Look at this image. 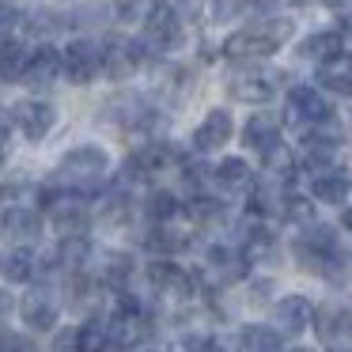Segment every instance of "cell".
I'll use <instances>...</instances> for the list:
<instances>
[{"mask_svg": "<svg viewBox=\"0 0 352 352\" xmlns=\"http://www.w3.org/2000/svg\"><path fill=\"white\" fill-rule=\"evenodd\" d=\"M292 250H296L299 265L318 273V276H333L344 269V250H341V243H337V231L326 228V223H307L296 235Z\"/></svg>", "mask_w": 352, "mask_h": 352, "instance_id": "cell-1", "label": "cell"}, {"mask_svg": "<svg viewBox=\"0 0 352 352\" xmlns=\"http://www.w3.org/2000/svg\"><path fill=\"white\" fill-rule=\"evenodd\" d=\"M292 19H254L250 27L235 31L228 42H223V54L228 57H273L284 42L292 38Z\"/></svg>", "mask_w": 352, "mask_h": 352, "instance_id": "cell-2", "label": "cell"}, {"mask_svg": "<svg viewBox=\"0 0 352 352\" xmlns=\"http://www.w3.org/2000/svg\"><path fill=\"white\" fill-rule=\"evenodd\" d=\"M42 205H46L50 220H54L57 231H65V239H76L80 231L87 228V197L80 190H65V186H57V190H42Z\"/></svg>", "mask_w": 352, "mask_h": 352, "instance_id": "cell-3", "label": "cell"}, {"mask_svg": "<svg viewBox=\"0 0 352 352\" xmlns=\"http://www.w3.org/2000/svg\"><path fill=\"white\" fill-rule=\"evenodd\" d=\"M144 50H155V54H167V50H178L182 42V19H178V8L170 4H152L144 12V34H140Z\"/></svg>", "mask_w": 352, "mask_h": 352, "instance_id": "cell-4", "label": "cell"}, {"mask_svg": "<svg viewBox=\"0 0 352 352\" xmlns=\"http://www.w3.org/2000/svg\"><path fill=\"white\" fill-rule=\"evenodd\" d=\"M61 72L69 76V84H91L102 72V50L91 38H72L61 50Z\"/></svg>", "mask_w": 352, "mask_h": 352, "instance_id": "cell-5", "label": "cell"}, {"mask_svg": "<svg viewBox=\"0 0 352 352\" xmlns=\"http://www.w3.org/2000/svg\"><path fill=\"white\" fill-rule=\"evenodd\" d=\"M276 72L269 69H258V65H246V69H235L228 80V91L231 99L239 102H250V107H261V102H269L276 95Z\"/></svg>", "mask_w": 352, "mask_h": 352, "instance_id": "cell-6", "label": "cell"}, {"mask_svg": "<svg viewBox=\"0 0 352 352\" xmlns=\"http://www.w3.org/2000/svg\"><path fill=\"white\" fill-rule=\"evenodd\" d=\"M102 72L110 80H125L148 61V50L140 38H107L102 42Z\"/></svg>", "mask_w": 352, "mask_h": 352, "instance_id": "cell-7", "label": "cell"}, {"mask_svg": "<svg viewBox=\"0 0 352 352\" xmlns=\"http://www.w3.org/2000/svg\"><path fill=\"white\" fill-rule=\"evenodd\" d=\"M110 170V155L102 152L99 144H76L65 152L61 160V175L72 178V182H95Z\"/></svg>", "mask_w": 352, "mask_h": 352, "instance_id": "cell-8", "label": "cell"}, {"mask_svg": "<svg viewBox=\"0 0 352 352\" xmlns=\"http://www.w3.org/2000/svg\"><path fill=\"white\" fill-rule=\"evenodd\" d=\"M12 122L19 125V133H23L27 140H42L50 137V129L57 125V107L46 99H23L12 107Z\"/></svg>", "mask_w": 352, "mask_h": 352, "instance_id": "cell-9", "label": "cell"}, {"mask_svg": "<svg viewBox=\"0 0 352 352\" xmlns=\"http://www.w3.org/2000/svg\"><path fill=\"white\" fill-rule=\"evenodd\" d=\"M148 284L167 299H190L193 296V276L178 261H148Z\"/></svg>", "mask_w": 352, "mask_h": 352, "instance_id": "cell-10", "label": "cell"}, {"mask_svg": "<svg viewBox=\"0 0 352 352\" xmlns=\"http://www.w3.org/2000/svg\"><path fill=\"white\" fill-rule=\"evenodd\" d=\"M148 337V322H144V311H114L107 326V341L114 352H133L140 341Z\"/></svg>", "mask_w": 352, "mask_h": 352, "instance_id": "cell-11", "label": "cell"}, {"mask_svg": "<svg viewBox=\"0 0 352 352\" xmlns=\"http://www.w3.org/2000/svg\"><path fill=\"white\" fill-rule=\"evenodd\" d=\"M329 118V107H326V99H322L314 87H292L288 91V122L292 125H322Z\"/></svg>", "mask_w": 352, "mask_h": 352, "instance_id": "cell-12", "label": "cell"}, {"mask_svg": "<svg viewBox=\"0 0 352 352\" xmlns=\"http://www.w3.org/2000/svg\"><path fill=\"white\" fill-rule=\"evenodd\" d=\"M273 318H276V333L296 337V333H303V329L314 322V307H311L307 296H284L280 303H276Z\"/></svg>", "mask_w": 352, "mask_h": 352, "instance_id": "cell-13", "label": "cell"}, {"mask_svg": "<svg viewBox=\"0 0 352 352\" xmlns=\"http://www.w3.org/2000/svg\"><path fill=\"white\" fill-rule=\"evenodd\" d=\"M57 72H61V54L54 46H38L27 61V72H23V84L34 87V91H46V87L57 84Z\"/></svg>", "mask_w": 352, "mask_h": 352, "instance_id": "cell-14", "label": "cell"}, {"mask_svg": "<svg viewBox=\"0 0 352 352\" xmlns=\"http://www.w3.org/2000/svg\"><path fill=\"white\" fill-rule=\"evenodd\" d=\"M19 314H23V322L31 329H54L57 326V299L50 288H34L23 296V303H19Z\"/></svg>", "mask_w": 352, "mask_h": 352, "instance_id": "cell-15", "label": "cell"}, {"mask_svg": "<svg viewBox=\"0 0 352 352\" xmlns=\"http://www.w3.org/2000/svg\"><path fill=\"white\" fill-rule=\"evenodd\" d=\"M231 133H235V122H231L228 110H208V118L197 125V133H193V148H197V152L223 148L231 140Z\"/></svg>", "mask_w": 352, "mask_h": 352, "instance_id": "cell-16", "label": "cell"}, {"mask_svg": "<svg viewBox=\"0 0 352 352\" xmlns=\"http://www.w3.org/2000/svg\"><path fill=\"white\" fill-rule=\"evenodd\" d=\"M193 243V231L190 228H178L175 220L170 223H152V231L144 235V246L152 254H178Z\"/></svg>", "mask_w": 352, "mask_h": 352, "instance_id": "cell-17", "label": "cell"}, {"mask_svg": "<svg viewBox=\"0 0 352 352\" xmlns=\"http://www.w3.org/2000/svg\"><path fill=\"white\" fill-rule=\"evenodd\" d=\"M0 228H4L8 239L31 243V239H38V231H42V216L34 212V208H27V205H12L8 212L0 216Z\"/></svg>", "mask_w": 352, "mask_h": 352, "instance_id": "cell-18", "label": "cell"}, {"mask_svg": "<svg viewBox=\"0 0 352 352\" xmlns=\"http://www.w3.org/2000/svg\"><path fill=\"white\" fill-rule=\"evenodd\" d=\"M243 144L258 148V152H269L273 144H280V122L273 114H265V110H258L243 129Z\"/></svg>", "mask_w": 352, "mask_h": 352, "instance_id": "cell-19", "label": "cell"}, {"mask_svg": "<svg viewBox=\"0 0 352 352\" xmlns=\"http://www.w3.org/2000/svg\"><path fill=\"white\" fill-rule=\"evenodd\" d=\"M318 84L333 95H352V54H337L318 65Z\"/></svg>", "mask_w": 352, "mask_h": 352, "instance_id": "cell-20", "label": "cell"}, {"mask_svg": "<svg viewBox=\"0 0 352 352\" xmlns=\"http://www.w3.org/2000/svg\"><path fill=\"white\" fill-rule=\"evenodd\" d=\"M27 61H31V50L16 38L0 42V84H19L27 72Z\"/></svg>", "mask_w": 352, "mask_h": 352, "instance_id": "cell-21", "label": "cell"}, {"mask_svg": "<svg viewBox=\"0 0 352 352\" xmlns=\"http://www.w3.org/2000/svg\"><path fill=\"white\" fill-rule=\"evenodd\" d=\"M311 193L314 201H326V205H341V201H349L352 193V178L344 175V170H326V175H314L311 182Z\"/></svg>", "mask_w": 352, "mask_h": 352, "instance_id": "cell-22", "label": "cell"}, {"mask_svg": "<svg viewBox=\"0 0 352 352\" xmlns=\"http://www.w3.org/2000/svg\"><path fill=\"white\" fill-rule=\"evenodd\" d=\"M296 54L307 57V61H318V65L329 61V57L344 54V50H341V31H318V34H311V38L299 42Z\"/></svg>", "mask_w": 352, "mask_h": 352, "instance_id": "cell-23", "label": "cell"}, {"mask_svg": "<svg viewBox=\"0 0 352 352\" xmlns=\"http://www.w3.org/2000/svg\"><path fill=\"white\" fill-rule=\"evenodd\" d=\"M87 258H91V246H87L84 235L65 239V243L57 246V265H61L65 273H84V269H87Z\"/></svg>", "mask_w": 352, "mask_h": 352, "instance_id": "cell-24", "label": "cell"}, {"mask_svg": "<svg viewBox=\"0 0 352 352\" xmlns=\"http://www.w3.org/2000/svg\"><path fill=\"white\" fill-rule=\"evenodd\" d=\"M333 160H337V144H333V140L307 137V152H303V167L307 170L326 175V170H333Z\"/></svg>", "mask_w": 352, "mask_h": 352, "instance_id": "cell-25", "label": "cell"}, {"mask_svg": "<svg viewBox=\"0 0 352 352\" xmlns=\"http://www.w3.org/2000/svg\"><path fill=\"white\" fill-rule=\"evenodd\" d=\"M144 212H148L152 223H170V220H178V212H182V201H178L170 190H155V193H148Z\"/></svg>", "mask_w": 352, "mask_h": 352, "instance_id": "cell-26", "label": "cell"}, {"mask_svg": "<svg viewBox=\"0 0 352 352\" xmlns=\"http://www.w3.org/2000/svg\"><path fill=\"white\" fill-rule=\"evenodd\" d=\"M261 167L269 170V178L288 182V178L296 175V152H292L288 144H273L269 152H261Z\"/></svg>", "mask_w": 352, "mask_h": 352, "instance_id": "cell-27", "label": "cell"}, {"mask_svg": "<svg viewBox=\"0 0 352 352\" xmlns=\"http://www.w3.org/2000/svg\"><path fill=\"white\" fill-rule=\"evenodd\" d=\"M216 182L223 186V190H254V175H250V167H246L243 160H223L220 167H216Z\"/></svg>", "mask_w": 352, "mask_h": 352, "instance_id": "cell-28", "label": "cell"}, {"mask_svg": "<svg viewBox=\"0 0 352 352\" xmlns=\"http://www.w3.org/2000/svg\"><path fill=\"white\" fill-rule=\"evenodd\" d=\"M0 276L4 280H12V284H27L34 276V258H31V250H12V254H4L0 258Z\"/></svg>", "mask_w": 352, "mask_h": 352, "instance_id": "cell-29", "label": "cell"}, {"mask_svg": "<svg viewBox=\"0 0 352 352\" xmlns=\"http://www.w3.org/2000/svg\"><path fill=\"white\" fill-rule=\"evenodd\" d=\"M239 344H243V352H284L280 333L269 329V326H246L243 337H239Z\"/></svg>", "mask_w": 352, "mask_h": 352, "instance_id": "cell-30", "label": "cell"}, {"mask_svg": "<svg viewBox=\"0 0 352 352\" xmlns=\"http://www.w3.org/2000/svg\"><path fill=\"white\" fill-rule=\"evenodd\" d=\"M76 352H110L107 322H102V318H87L84 326H76Z\"/></svg>", "mask_w": 352, "mask_h": 352, "instance_id": "cell-31", "label": "cell"}, {"mask_svg": "<svg viewBox=\"0 0 352 352\" xmlns=\"http://www.w3.org/2000/svg\"><path fill=\"white\" fill-rule=\"evenodd\" d=\"M273 246H276L273 231L250 228V235H246V243H243V261H261L265 254H273Z\"/></svg>", "mask_w": 352, "mask_h": 352, "instance_id": "cell-32", "label": "cell"}, {"mask_svg": "<svg viewBox=\"0 0 352 352\" xmlns=\"http://www.w3.org/2000/svg\"><path fill=\"white\" fill-rule=\"evenodd\" d=\"M129 273H133V258H129V254H110L107 269H102V280H107L114 292H122L125 280H129Z\"/></svg>", "mask_w": 352, "mask_h": 352, "instance_id": "cell-33", "label": "cell"}, {"mask_svg": "<svg viewBox=\"0 0 352 352\" xmlns=\"http://www.w3.org/2000/svg\"><path fill=\"white\" fill-rule=\"evenodd\" d=\"M284 220H292V223H314V205L307 197H299V193H284Z\"/></svg>", "mask_w": 352, "mask_h": 352, "instance_id": "cell-34", "label": "cell"}, {"mask_svg": "<svg viewBox=\"0 0 352 352\" xmlns=\"http://www.w3.org/2000/svg\"><path fill=\"white\" fill-rule=\"evenodd\" d=\"M129 216V197L125 193H107L99 201V220L102 223H114V220H125Z\"/></svg>", "mask_w": 352, "mask_h": 352, "instance_id": "cell-35", "label": "cell"}, {"mask_svg": "<svg viewBox=\"0 0 352 352\" xmlns=\"http://www.w3.org/2000/svg\"><path fill=\"white\" fill-rule=\"evenodd\" d=\"M0 352H38V349L23 333H0Z\"/></svg>", "mask_w": 352, "mask_h": 352, "instance_id": "cell-36", "label": "cell"}, {"mask_svg": "<svg viewBox=\"0 0 352 352\" xmlns=\"http://www.w3.org/2000/svg\"><path fill=\"white\" fill-rule=\"evenodd\" d=\"M19 16H23V12H19L16 4H0V42H4V34L19 23Z\"/></svg>", "mask_w": 352, "mask_h": 352, "instance_id": "cell-37", "label": "cell"}, {"mask_svg": "<svg viewBox=\"0 0 352 352\" xmlns=\"http://www.w3.org/2000/svg\"><path fill=\"white\" fill-rule=\"evenodd\" d=\"M54 352H76V326L57 329V337H54Z\"/></svg>", "mask_w": 352, "mask_h": 352, "instance_id": "cell-38", "label": "cell"}, {"mask_svg": "<svg viewBox=\"0 0 352 352\" xmlns=\"http://www.w3.org/2000/svg\"><path fill=\"white\" fill-rule=\"evenodd\" d=\"M8 129H12V114L4 107H0V144H4V137H8Z\"/></svg>", "mask_w": 352, "mask_h": 352, "instance_id": "cell-39", "label": "cell"}, {"mask_svg": "<svg viewBox=\"0 0 352 352\" xmlns=\"http://www.w3.org/2000/svg\"><path fill=\"white\" fill-rule=\"evenodd\" d=\"M235 12H243V4H216L212 16H235Z\"/></svg>", "mask_w": 352, "mask_h": 352, "instance_id": "cell-40", "label": "cell"}, {"mask_svg": "<svg viewBox=\"0 0 352 352\" xmlns=\"http://www.w3.org/2000/svg\"><path fill=\"white\" fill-rule=\"evenodd\" d=\"M12 311V299H8V292H0V314H8Z\"/></svg>", "mask_w": 352, "mask_h": 352, "instance_id": "cell-41", "label": "cell"}, {"mask_svg": "<svg viewBox=\"0 0 352 352\" xmlns=\"http://www.w3.org/2000/svg\"><path fill=\"white\" fill-rule=\"evenodd\" d=\"M341 223H344V231H352V205L341 212Z\"/></svg>", "mask_w": 352, "mask_h": 352, "instance_id": "cell-42", "label": "cell"}, {"mask_svg": "<svg viewBox=\"0 0 352 352\" xmlns=\"http://www.w3.org/2000/svg\"><path fill=\"white\" fill-rule=\"evenodd\" d=\"M292 352H314V349H292Z\"/></svg>", "mask_w": 352, "mask_h": 352, "instance_id": "cell-43", "label": "cell"}, {"mask_svg": "<svg viewBox=\"0 0 352 352\" xmlns=\"http://www.w3.org/2000/svg\"><path fill=\"white\" fill-rule=\"evenodd\" d=\"M349 31H352V19H349Z\"/></svg>", "mask_w": 352, "mask_h": 352, "instance_id": "cell-44", "label": "cell"}]
</instances>
